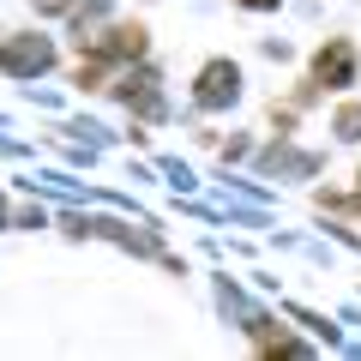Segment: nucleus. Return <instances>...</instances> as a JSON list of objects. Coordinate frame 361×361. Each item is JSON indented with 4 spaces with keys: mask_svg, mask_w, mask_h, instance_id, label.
Returning <instances> with one entry per match:
<instances>
[{
    "mask_svg": "<svg viewBox=\"0 0 361 361\" xmlns=\"http://www.w3.org/2000/svg\"><path fill=\"white\" fill-rule=\"evenodd\" d=\"M235 85H241V73H235L229 61H211L205 73H199V103H205V109L235 103Z\"/></svg>",
    "mask_w": 361,
    "mask_h": 361,
    "instance_id": "obj_1",
    "label": "nucleus"
},
{
    "mask_svg": "<svg viewBox=\"0 0 361 361\" xmlns=\"http://www.w3.org/2000/svg\"><path fill=\"white\" fill-rule=\"evenodd\" d=\"M349 73H355V54H349V42H331V49L313 61V78H319V85H349Z\"/></svg>",
    "mask_w": 361,
    "mask_h": 361,
    "instance_id": "obj_2",
    "label": "nucleus"
},
{
    "mask_svg": "<svg viewBox=\"0 0 361 361\" xmlns=\"http://www.w3.org/2000/svg\"><path fill=\"white\" fill-rule=\"evenodd\" d=\"M0 61H6V73H42V66H49V42H18V49H6Z\"/></svg>",
    "mask_w": 361,
    "mask_h": 361,
    "instance_id": "obj_3",
    "label": "nucleus"
},
{
    "mask_svg": "<svg viewBox=\"0 0 361 361\" xmlns=\"http://www.w3.org/2000/svg\"><path fill=\"white\" fill-rule=\"evenodd\" d=\"M337 133H343V139H355V133H361V109H343V115H337Z\"/></svg>",
    "mask_w": 361,
    "mask_h": 361,
    "instance_id": "obj_4",
    "label": "nucleus"
},
{
    "mask_svg": "<svg viewBox=\"0 0 361 361\" xmlns=\"http://www.w3.org/2000/svg\"><path fill=\"white\" fill-rule=\"evenodd\" d=\"M42 6H49V13H61V6H66V0H42Z\"/></svg>",
    "mask_w": 361,
    "mask_h": 361,
    "instance_id": "obj_5",
    "label": "nucleus"
},
{
    "mask_svg": "<svg viewBox=\"0 0 361 361\" xmlns=\"http://www.w3.org/2000/svg\"><path fill=\"white\" fill-rule=\"evenodd\" d=\"M241 6H277V0H241Z\"/></svg>",
    "mask_w": 361,
    "mask_h": 361,
    "instance_id": "obj_6",
    "label": "nucleus"
}]
</instances>
